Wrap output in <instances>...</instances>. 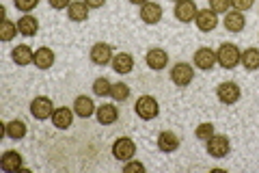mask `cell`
<instances>
[{
    "label": "cell",
    "instance_id": "obj_1",
    "mask_svg": "<svg viewBox=\"0 0 259 173\" xmlns=\"http://www.w3.org/2000/svg\"><path fill=\"white\" fill-rule=\"evenodd\" d=\"M216 59H218V65H221L223 70H233L242 63V52L236 44H229V41H227V44H223L216 50Z\"/></svg>",
    "mask_w": 259,
    "mask_h": 173
},
{
    "label": "cell",
    "instance_id": "obj_2",
    "mask_svg": "<svg viewBox=\"0 0 259 173\" xmlns=\"http://www.w3.org/2000/svg\"><path fill=\"white\" fill-rule=\"evenodd\" d=\"M134 111H136V115H139L141 119L149 121V119H156V117H158L160 106H158V102H156V97H151V95H141L139 100H136V104H134Z\"/></svg>",
    "mask_w": 259,
    "mask_h": 173
},
{
    "label": "cell",
    "instance_id": "obj_3",
    "mask_svg": "<svg viewBox=\"0 0 259 173\" xmlns=\"http://www.w3.org/2000/svg\"><path fill=\"white\" fill-rule=\"evenodd\" d=\"M112 156H115L119 162L132 160L134 156H136V143L132 141V139H127V136L117 139V141L112 143Z\"/></svg>",
    "mask_w": 259,
    "mask_h": 173
},
{
    "label": "cell",
    "instance_id": "obj_4",
    "mask_svg": "<svg viewBox=\"0 0 259 173\" xmlns=\"http://www.w3.org/2000/svg\"><path fill=\"white\" fill-rule=\"evenodd\" d=\"M52 113H54V104H52L50 97L39 95V97H35V100L30 102V115H32L35 119H39V121L50 119Z\"/></svg>",
    "mask_w": 259,
    "mask_h": 173
},
{
    "label": "cell",
    "instance_id": "obj_5",
    "mask_svg": "<svg viewBox=\"0 0 259 173\" xmlns=\"http://www.w3.org/2000/svg\"><path fill=\"white\" fill-rule=\"evenodd\" d=\"M229 150H231V145L225 134H214L212 139H207V154L212 158H225L229 154Z\"/></svg>",
    "mask_w": 259,
    "mask_h": 173
},
{
    "label": "cell",
    "instance_id": "obj_6",
    "mask_svg": "<svg viewBox=\"0 0 259 173\" xmlns=\"http://www.w3.org/2000/svg\"><path fill=\"white\" fill-rule=\"evenodd\" d=\"M194 78V70L190 67V63H177L171 70V80L177 87H188Z\"/></svg>",
    "mask_w": 259,
    "mask_h": 173
},
{
    "label": "cell",
    "instance_id": "obj_7",
    "mask_svg": "<svg viewBox=\"0 0 259 173\" xmlns=\"http://www.w3.org/2000/svg\"><path fill=\"white\" fill-rule=\"evenodd\" d=\"M216 95L223 104H236L240 100L242 91H240V87L236 85V82H223V85H218Z\"/></svg>",
    "mask_w": 259,
    "mask_h": 173
},
{
    "label": "cell",
    "instance_id": "obj_8",
    "mask_svg": "<svg viewBox=\"0 0 259 173\" xmlns=\"http://www.w3.org/2000/svg\"><path fill=\"white\" fill-rule=\"evenodd\" d=\"M216 63H218V59H216V52L212 48H199V50L194 52V65H197L199 70L209 72V70H214Z\"/></svg>",
    "mask_w": 259,
    "mask_h": 173
},
{
    "label": "cell",
    "instance_id": "obj_9",
    "mask_svg": "<svg viewBox=\"0 0 259 173\" xmlns=\"http://www.w3.org/2000/svg\"><path fill=\"white\" fill-rule=\"evenodd\" d=\"M89 56H91V61L95 63V65H108V63H112V48L108 46V44H104V41H100V44H95L93 48H91V52H89Z\"/></svg>",
    "mask_w": 259,
    "mask_h": 173
},
{
    "label": "cell",
    "instance_id": "obj_10",
    "mask_svg": "<svg viewBox=\"0 0 259 173\" xmlns=\"http://www.w3.org/2000/svg\"><path fill=\"white\" fill-rule=\"evenodd\" d=\"M197 13H199V9H197V3H194V0H180L175 7V18L184 24L192 22L197 18Z\"/></svg>",
    "mask_w": 259,
    "mask_h": 173
},
{
    "label": "cell",
    "instance_id": "obj_11",
    "mask_svg": "<svg viewBox=\"0 0 259 173\" xmlns=\"http://www.w3.org/2000/svg\"><path fill=\"white\" fill-rule=\"evenodd\" d=\"M145 61H147V67L153 70V72H160L166 67L168 63V54L162 50V48H151V50L147 52V56H145Z\"/></svg>",
    "mask_w": 259,
    "mask_h": 173
},
{
    "label": "cell",
    "instance_id": "obj_12",
    "mask_svg": "<svg viewBox=\"0 0 259 173\" xmlns=\"http://www.w3.org/2000/svg\"><path fill=\"white\" fill-rule=\"evenodd\" d=\"M194 22H197L199 30L209 32V30H214L218 26V13H214L212 9H201L197 13V18H194Z\"/></svg>",
    "mask_w": 259,
    "mask_h": 173
},
{
    "label": "cell",
    "instance_id": "obj_13",
    "mask_svg": "<svg viewBox=\"0 0 259 173\" xmlns=\"http://www.w3.org/2000/svg\"><path fill=\"white\" fill-rule=\"evenodd\" d=\"M95 117L102 126H112V123L119 119V111L115 104H100L95 111Z\"/></svg>",
    "mask_w": 259,
    "mask_h": 173
},
{
    "label": "cell",
    "instance_id": "obj_14",
    "mask_svg": "<svg viewBox=\"0 0 259 173\" xmlns=\"http://www.w3.org/2000/svg\"><path fill=\"white\" fill-rule=\"evenodd\" d=\"M50 119L54 123V128L67 130V128H71V123H74V111H69L67 106H61V109H54Z\"/></svg>",
    "mask_w": 259,
    "mask_h": 173
},
{
    "label": "cell",
    "instance_id": "obj_15",
    "mask_svg": "<svg viewBox=\"0 0 259 173\" xmlns=\"http://www.w3.org/2000/svg\"><path fill=\"white\" fill-rule=\"evenodd\" d=\"M112 70H115L117 74H130L134 70V59H132V54H127V52H117L115 56H112Z\"/></svg>",
    "mask_w": 259,
    "mask_h": 173
},
{
    "label": "cell",
    "instance_id": "obj_16",
    "mask_svg": "<svg viewBox=\"0 0 259 173\" xmlns=\"http://www.w3.org/2000/svg\"><path fill=\"white\" fill-rule=\"evenodd\" d=\"M246 26V20H244V15H242V11H227L225 13V28L229 30V32H242Z\"/></svg>",
    "mask_w": 259,
    "mask_h": 173
},
{
    "label": "cell",
    "instance_id": "obj_17",
    "mask_svg": "<svg viewBox=\"0 0 259 173\" xmlns=\"http://www.w3.org/2000/svg\"><path fill=\"white\" fill-rule=\"evenodd\" d=\"M141 18L145 24L153 26V24H158L162 20V7L158 3H145L143 9H141Z\"/></svg>",
    "mask_w": 259,
    "mask_h": 173
},
{
    "label": "cell",
    "instance_id": "obj_18",
    "mask_svg": "<svg viewBox=\"0 0 259 173\" xmlns=\"http://www.w3.org/2000/svg\"><path fill=\"white\" fill-rule=\"evenodd\" d=\"M11 59H13L15 65L24 67V65L35 63V52H32L26 44H22V46H18V48H13V50H11Z\"/></svg>",
    "mask_w": 259,
    "mask_h": 173
},
{
    "label": "cell",
    "instance_id": "obj_19",
    "mask_svg": "<svg viewBox=\"0 0 259 173\" xmlns=\"http://www.w3.org/2000/svg\"><path fill=\"white\" fill-rule=\"evenodd\" d=\"M95 104H93V100L91 97H87V95H78L76 100H74V113L78 115V117H82V119H87V117H91V115H95Z\"/></svg>",
    "mask_w": 259,
    "mask_h": 173
},
{
    "label": "cell",
    "instance_id": "obj_20",
    "mask_svg": "<svg viewBox=\"0 0 259 173\" xmlns=\"http://www.w3.org/2000/svg\"><path fill=\"white\" fill-rule=\"evenodd\" d=\"M158 147H160V152L171 154L180 147V139H177V134L171 132V130H164V132H160V136H158Z\"/></svg>",
    "mask_w": 259,
    "mask_h": 173
},
{
    "label": "cell",
    "instance_id": "obj_21",
    "mask_svg": "<svg viewBox=\"0 0 259 173\" xmlns=\"http://www.w3.org/2000/svg\"><path fill=\"white\" fill-rule=\"evenodd\" d=\"M67 18L71 22H84L89 18V5L84 0H74V3L67 7Z\"/></svg>",
    "mask_w": 259,
    "mask_h": 173
},
{
    "label": "cell",
    "instance_id": "obj_22",
    "mask_svg": "<svg viewBox=\"0 0 259 173\" xmlns=\"http://www.w3.org/2000/svg\"><path fill=\"white\" fill-rule=\"evenodd\" d=\"M18 30H20V35H24V37H35V35H37V30H39V22H37V18H32L30 13L22 15V18L18 20Z\"/></svg>",
    "mask_w": 259,
    "mask_h": 173
},
{
    "label": "cell",
    "instance_id": "obj_23",
    "mask_svg": "<svg viewBox=\"0 0 259 173\" xmlns=\"http://www.w3.org/2000/svg\"><path fill=\"white\" fill-rule=\"evenodd\" d=\"M5 134L11 139V141H22L24 136H26V123L22 119H13L5 126Z\"/></svg>",
    "mask_w": 259,
    "mask_h": 173
},
{
    "label": "cell",
    "instance_id": "obj_24",
    "mask_svg": "<svg viewBox=\"0 0 259 173\" xmlns=\"http://www.w3.org/2000/svg\"><path fill=\"white\" fill-rule=\"evenodd\" d=\"M54 65V52L50 50V48H39V50H35V67L39 70H50Z\"/></svg>",
    "mask_w": 259,
    "mask_h": 173
},
{
    "label": "cell",
    "instance_id": "obj_25",
    "mask_svg": "<svg viewBox=\"0 0 259 173\" xmlns=\"http://www.w3.org/2000/svg\"><path fill=\"white\" fill-rule=\"evenodd\" d=\"M0 167H3V171H18L22 169V156L18 152H5L3 158H0Z\"/></svg>",
    "mask_w": 259,
    "mask_h": 173
},
{
    "label": "cell",
    "instance_id": "obj_26",
    "mask_svg": "<svg viewBox=\"0 0 259 173\" xmlns=\"http://www.w3.org/2000/svg\"><path fill=\"white\" fill-rule=\"evenodd\" d=\"M242 65H244V70H248V72L259 70V50L257 48H246V50L242 52Z\"/></svg>",
    "mask_w": 259,
    "mask_h": 173
},
{
    "label": "cell",
    "instance_id": "obj_27",
    "mask_svg": "<svg viewBox=\"0 0 259 173\" xmlns=\"http://www.w3.org/2000/svg\"><path fill=\"white\" fill-rule=\"evenodd\" d=\"M110 97L115 102H125L130 97V87L125 85V82H115L110 89Z\"/></svg>",
    "mask_w": 259,
    "mask_h": 173
},
{
    "label": "cell",
    "instance_id": "obj_28",
    "mask_svg": "<svg viewBox=\"0 0 259 173\" xmlns=\"http://www.w3.org/2000/svg\"><path fill=\"white\" fill-rule=\"evenodd\" d=\"M18 24H13L11 20H3V24H0V39L3 41H11L15 35H18Z\"/></svg>",
    "mask_w": 259,
    "mask_h": 173
},
{
    "label": "cell",
    "instance_id": "obj_29",
    "mask_svg": "<svg viewBox=\"0 0 259 173\" xmlns=\"http://www.w3.org/2000/svg\"><path fill=\"white\" fill-rule=\"evenodd\" d=\"M110 89H112V82H110L106 76L97 78V80L93 82V93H95V95H100V97L110 95Z\"/></svg>",
    "mask_w": 259,
    "mask_h": 173
},
{
    "label": "cell",
    "instance_id": "obj_30",
    "mask_svg": "<svg viewBox=\"0 0 259 173\" xmlns=\"http://www.w3.org/2000/svg\"><path fill=\"white\" fill-rule=\"evenodd\" d=\"M194 134H197V139H201V141H207V139L214 136V123H201V126H197V130H194Z\"/></svg>",
    "mask_w": 259,
    "mask_h": 173
},
{
    "label": "cell",
    "instance_id": "obj_31",
    "mask_svg": "<svg viewBox=\"0 0 259 173\" xmlns=\"http://www.w3.org/2000/svg\"><path fill=\"white\" fill-rule=\"evenodd\" d=\"M13 5H15V9H18V11L30 13L39 5V0H13Z\"/></svg>",
    "mask_w": 259,
    "mask_h": 173
},
{
    "label": "cell",
    "instance_id": "obj_32",
    "mask_svg": "<svg viewBox=\"0 0 259 173\" xmlns=\"http://www.w3.org/2000/svg\"><path fill=\"white\" fill-rule=\"evenodd\" d=\"M231 7V0H209V9L214 13H227Z\"/></svg>",
    "mask_w": 259,
    "mask_h": 173
},
{
    "label": "cell",
    "instance_id": "obj_33",
    "mask_svg": "<svg viewBox=\"0 0 259 173\" xmlns=\"http://www.w3.org/2000/svg\"><path fill=\"white\" fill-rule=\"evenodd\" d=\"M253 5H255V0H231V7H233V9H236V11H242V13L248 11Z\"/></svg>",
    "mask_w": 259,
    "mask_h": 173
},
{
    "label": "cell",
    "instance_id": "obj_34",
    "mask_svg": "<svg viewBox=\"0 0 259 173\" xmlns=\"http://www.w3.org/2000/svg\"><path fill=\"white\" fill-rule=\"evenodd\" d=\"M123 171H125V173H130V171H145V164H143V162H136V160H127L125 167H123Z\"/></svg>",
    "mask_w": 259,
    "mask_h": 173
},
{
    "label": "cell",
    "instance_id": "obj_35",
    "mask_svg": "<svg viewBox=\"0 0 259 173\" xmlns=\"http://www.w3.org/2000/svg\"><path fill=\"white\" fill-rule=\"evenodd\" d=\"M48 3H50V7H52V9H56V11H61V9H67V7L71 5L69 0H48Z\"/></svg>",
    "mask_w": 259,
    "mask_h": 173
},
{
    "label": "cell",
    "instance_id": "obj_36",
    "mask_svg": "<svg viewBox=\"0 0 259 173\" xmlns=\"http://www.w3.org/2000/svg\"><path fill=\"white\" fill-rule=\"evenodd\" d=\"M89 5V9H102L104 5H106V0H84Z\"/></svg>",
    "mask_w": 259,
    "mask_h": 173
},
{
    "label": "cell",
    "instance_id": "obj_37",
    "mask_svg": "<svg viewBox=\"0 0 259 173\" xmlns=\"http://www.w3.org/2000/svg\"><path fill=\"white\" fill-rule=\"evenodd\" d=\"M130 3H132V5H141V7H143L145 3H149V0H130Z\"/></svg>",
    "mask_w": 259,
    "mask_h": 173
},
{
    "label": "cell",
    "instance_id": "obj_38",
    "mask_svg": "<svg viewBox=\"0 0 259 173\" xmlns=\"http://www.w3.org/2000/svg\"><path fill=\"white\" fill-rule=\"evenodd\" d=\"M175 3H180V0H175Z\"/></svg>",
    "mask_w": 259,
    "mask_h": 173
}]
</instances>
